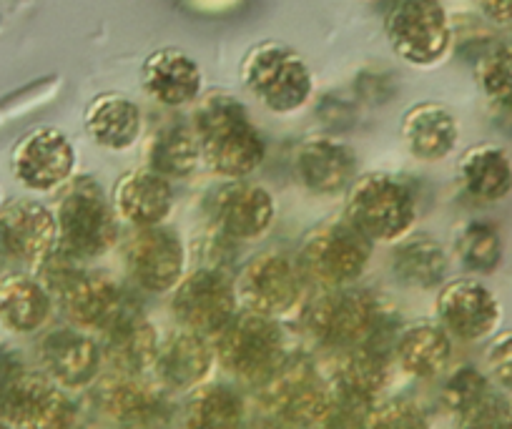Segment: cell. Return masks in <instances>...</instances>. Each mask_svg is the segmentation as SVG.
<instances>
[{"instance_id":"obj_41","label":"cell","mask_w":512,"mask_h":429,"mask_svg":"<svg viewBox=\"0 0 512 429\" xmlns=\"http://www.w3.org/2000/svg\"><path fill=\"white\" fill-rule=\"evenodd\" d=\"M28 369V362L23 354L11 344H0V399L6 397L8 389L21 379V374Z\"/></svg>"},{"instance_id":"obj_10","label":"cell","mask_w":512,"mask_h":429,"mask_svg":"<svg viewBox=\"0 0 512 429\" xmlns=\"http://www.w3.org/2000/svg\"><path fill=\"white\" fill-rule=\"evenodd\" d=\"M390 48L405 63L430 68L450 53L452 26L440 0H397L384 18Z\"/></svg>"},{"instance_id":"obj_29","label":"cell","mask_w":512,"mask_h":429,"mask_svg":"<svg viewBox=\"0 0 512 429\" xmlns=\"http://www.w3.org/2000/svg\"><path fill=\"white\" fill-rule=\"evenodd\" d=\"M392 354L410 377L435 379L450 364L452 337L440 327V322L422 319L400 329Z\"/></svg>"},{"instance_id":"obj_42","label":"cell","mask_w":512,"mask_h":429,"mask_svg":"<svg viewBox=\"0 0 512 429\" xmlns=\"http://www.w3.org/2000/svg\"><path fill=\"white\" fill-rule=\"evenodd\" d=\"M477 6L495 26H512V0H477Z\"/></svg>"},{"instance_id":"obj_7","label":"cell","mask_w":512,"mask_h":429,"mask_svg":"<svg viewBox=\"0 0 512 429\" xmlns=\"http://www.w3.org/2000/svg\"><path fill=\"white\" fill-rule=\"evenodd\" d=\"M372 241L359 234L347 219L327 221L309 231L299 246L297 264L304 279L322 289L352 286L372 261Z\"/></svg>"},{"instance_id":"obj_6","label":"cell","mask_w":512,"mask_h":429,"mask_svg":"<svg viewBox=\"0 0 512 429\" xmlns=\"http://www.w3.org/2000/svg\"><path fill=\"white\" fill-rule=\"evenodd\" d=\"M262 404L277 422L297 429L324 427L332 412V382L322 377L307 354H287L259 384Z\"/></svg>"},{"instance_id":"obj_36","label":"cell","mask_w":512,"mask_h":429,"mask_svg":"<svg viewBox=\"0 0 512 429\" xmlns=\"http://www.w3.org/2000/svg\"><path fill=\"white\" fill-rule=\"evenodd\" d=\"M477 86L492 106L512 113V46H497L477 63Z\"/></svg>"},{"instance_id":"obj_2","label":"cell","mask_w":512,"mask_h":429,"mask_svg":"<svg viewBox=\"0 0 512 429\" xmlns=\"http://www.w3.org/2000/svg\"><path fill=\"white\" fill-rule=\"evenodd\" d=\"M41 281L71 327L83 332H103L131 307V299L111 276L83 269L61 251H53L51 259L41 266Z\"/></svg>"},{"instance_id":"obj_33","label":"cell","mask_w":512,"mask_h":429,"mask_svg":"<svg viewBox=\"0 0 512 429\" xmlns=\"http://www.w3.org/2000/svg\"><path fill=\"white\" fill-rule=\"evenodd\" d=\"M244 419V399L229 384H201L186 399L184 429H244Z\"/></svg>"},{"instance_id":"obj_11","label":"cell","mask_w":512,"mask_h":429,"mask_svg":"<svg viewBox=\"0 0 512 429\" xmlns=\"http://www.w3.org/2000/svg\"><path fill=\"white\" fill-rule=\"evenodd\" d=\"M171 312L181 329L216 337L239 312L236 284L219 266H199L171 292Z\"/></svg>"},{"instance_id":"obj_38","label":"cell","mask_w":512,"mask_h":429,"mask_svg":"<svg viewBox=\"0 0 512 429\" xmlns=\"http://www.w3.org/2000/svg\"><path fill=\"white\" fill-rule=\"evenodd\" d=\"M362 429H430V419L417 402L395 397L374 404Z\"/></svg>"},{"instance_id":"obj_17","label":"cell","mask_w":512,"mask_h":429,"mask_svg":"<svg viewBox=\"0 0 512 429\" xmlns=\"http://www.w3.org/2000/svg\"><path fill=\"white\" fill-rule=\"evenodd\" d=\"M209 219L216 234L224 239L256 241L274 226L277 204L262 184L234 179L211 194Z\"/></svg>"},{"instance_id":"obj_14","label":"cell","mask_w":512,"mask_h":429,"mask_svg":"<svg viewBox=\"0 0 512 429\" xmlns=\"http://www.w3.org/2000/svg\"><path fill=\"white\" fill-rule=\"evenodd\" d=\"M11 169L26 189L48 194L73 179L76 149L61 128L38 126L16 141L11 151Z\"/></svg>"},{"instance_id":"obj_16","label":"cell","mask_w":512,"mask_h":429,"mask_svg":"<svg viewBox=\"0 0 512 429\" xmlns=\"http://www.w3.org/2000/svg\"><path fill=\"white\" fill-rule=\"evenodd\" d=\"M58 246L56 214L36 199L0 206V259L41 269Z\"/></svg>"},{"instance_id":"obj_24","label":"cell","mask_w":512,"mask_h":429,"mask_svg":"<svg viewBox=\"0 0 512 429\" xmlns=\"http://www.w3.org/2000/svg\"><path fill=\"white\" fill-rule=\"evenodd\" d=\"M101 354L116 374H128V377H141L151 372L159 352V332L154 324L139 312V307H131L111 324L103 329Z\"/></svg>"},{"instance_id":"obj_12","label":"cell","mask_w":512,"mask_h":429,"mask_svg":"<svg viewBox=\"0 0 512 429\" xmlns=\"http://www.w3.org/2000/svg\"><path fill=\"white\" fill-rule=\"evenodd\" d=\"M304 281L297 259L282 251H262L241 269L236 294L249 312L279 319L302 302Z\"/></svg>"},{"instance_id":"obj_34","label":"cell","mask_w":512,"mask_h":429,"mask_svg":"<svg viewBox=\"0 0 512 429\" xmlns=\"http://www.w3.org/2000/svg\"><path fill=\"white\" fill-rule=\"evenodd\" d=\"M146 159H149V169L164 179H189L201 164V149L194 128L164 126L151 138Z\"/></svg>"},{"instance_id":"obj_13","label":"cell","mask_w":512,"mask_h":429,"mask_svg":"<svg viewBox=\"0 0 512 429\" xmlns=\"http://www.w3.org/2000/svg\"><path fill=\"white\" fill-rule=\"evenodd\" d=\"M0 419L13 429H78L81 414L66 389L28 367L0 399Z\"/></svg>"},{"instance_id":"obj_9","label":"cell","mask_w":512,"mask_h":429,"mask_svg":"<svg viewBox=\"0 0 512 429\" xmlns=\"http://www.w3.org/2000/svg\"><path fill=\"white\" fill-rule=\"evenodd\" d=\"M384 319L377 299L362 289H322L304 307V327L319 344L332 349H352L369 342Z\"/></svg>"},{"instance_id":"obj_4","label":"cell","mask_w":512,"mask_h":429,"mask_svg":"<svg viewBox=\"0 0 512 429\" xmlns=\"http://www.w3.org/2000/svg\"><path fill=\"white\" fill-rule=\"evenodd\" d=\"M56 251L76 261L98 259L118 239V221L111 199L88 176H78L63 186L56 206Z\"/></svg>"},{"instance_id":"obj_27","label":"cell","mask_w":512,"mask_h":429,"mask_svg":"<svg viewBox=\"0 0 512 429\" xmlns=\"http://www.w3.org/2000/svg\"><path fill=\"white\" fill-rule=\"evenodd\" d=\"M83 128L96 146L108 151L131 149L141 136L144 116L134 98L126 93L106 91L88 101L83 111Z\"/></svg>"},{"instance_id":"obj_32","label":"cell","mask_w":512,"mask_h":429,"mask_svg":"<svg viewBox=\"0 0 512 429\" xmlns=\"http://www.w3.org/2000/svg\"><path fill=\"white\" fill-rule=\"evenodd\" d=\"M460 179L480 201H502L512 194V161L500 146L480 143L462 154Z\"/></svg>"},{"instance_id":"obj_21","label":"cell","mask_w":512,"mask_h":429,"mask_svg":"<svg viewBox=\"0 0 512 429\" xmlns=\"http://www.w3.org/2000/svg\"><path fill=\"white\" fill-rule=\"evenodd\" d=\"M294 171L307 191L317 196H337L357 179V156L347 143L329 136H312L299 143Z\"/></svg>"},{"instance_id":"obj_22","label":"cell","mask_w":512,"mask_h":429,"mask_svg":"<svg viewBox=\"0 0 512 429\" xmlns=\"http://www.w3.org/2000/svg\"><path fill=\"white\" fill-rule=\"evenodd\" d=\"M111 204L118 219L128 221L134 229L161 226L174 211V186L149 166L131 169L113 184Z\"/></svg>"},{"instance_id":"obj_19","label":"cell","mask_w":512,"mask_h":429,"mask_svg":"<svg viewBox=\"0 0 512 429\" xmlns=\"http://www.w3.org/2000/svg\"><path fill=\"white\" fill-rule=\"evenodd\" d=\"M98 407L121 429H169L171 404L166 394L141 377L116 374L98 384Z\"/></svg>"},{"instance_id":"obj_28","label":"cell","mask_w":512,"mask_h":429,"mask_svg":"<svg viewBox=\"0 0 512 429\" xmlns=\"http://www.w3.org/2000/svg\"><path fill=\"white\" fill-rule=\"evenodd\" d=\"M51 292L41 279L26 271H11L0 276V324L13 334H33L51 319Z\"/></svg>"},{"instance_id":"obj_37","label":"cell","mask_w":512,"mask_h":429,"mask_svg":"<svg viewBox=\"0 0 512 429\" xmlns=\"http://www.w3.org/2000/svg\"><path fill=\"white\" fill-rule=\"evenodd\" d=\"M457 429H512V399L497 387L455 414Z\"/></svg>"},{"instance_id":"obj_23","label":"cell","mask_w":512,"mask_h":429,"mask_svg":"<svg viewBox=\"0 0 512 429\" xmlns=\"http://www.w3.org/2000/svg\"><path fill=\"white\" fill-rule=\"evenodd\" d=\"M141 86L146 96L166 108H181L199 101L204 73L194 56L174 46L149 53L141 66Z\"/></svg>"},{"instance_id":"obj_43","label":"cell","mask_w":512,"mask_h":429,"mask_svg":"<svg viewBox=\"0 0 512 429\" xmlns=\"http://www.w3.org/2000/svg\"><path fill=\"white\" fill-rule=\"evenodd\" d=\"M244 429H284L282 424H277V422H254V424H249V427H244Z\"/></svg>"},{"instance_id":"obj_1","label":"cell","mask_w":512,"mask_h":429,"mask_svg":"<svg viewBox=\"0 0 512 429\" xmlns=\"http://www.w3.org/2000/svg\"><path fill=\"white\" fill-rule=\"evenodd\" d=\"M201 161L224 179H246L264 164L267 143L249 111L229 93H209L194 111Z\"/></svg>"},{"instance_id":"obj_26","label":"cell","mask_w":512,"mask_h":429,"mask_svg":"<svg viewBox=\"0 0 512 429\" xmlns=\"http://www.w3.org/2000/svg\"><path fill=\"white\" fill-rule=\"evenodd\" d=\"M400 133L415 159L432 164L447 159L455 151L460 141V121L445 103L422 101L407 108Z\"/></svg>"},{"instance_id":"obj_20","label":"cell","mask_w":512,"mask_h":429,"mask_svg":"<svg viewBox=\"0 0 512 429\" xmlns=\"http://www.w3.org/2000/svg\"><path fill=\"white\" fill-rule=\"evenodd\" d=\"M38 359L41 372L61 389H86L91 387L101 372V344L88 332L76 327L51 329L38 342Z\"/></svg>"},{"instance_id":"obj_39","label":"cell","mask_w":512,"mask_h":429,"mask_svg":"<svg viewBox=\"0 0 512 429\" xmlns=\"http://www.w3.org/2000/svg\"><path fill=\"white\" fill-rule=\"evenodd\" d=\"M490 387L492 382L487 379V374H482L480 369L467 364V367H460L457 372H452L447 377V382L442 384V404L455 417L462 409L470 407L477 397H482Z\"/></svg>"},{"instance_id":"obj_40","label":"cell","mask_w":512,"mask_h":429,"mask_svg":"<svg viewBox=\"0 0 512 429\" xmlns=\"http://www.w3.org/2000/svg\"><path fill=\"white\" fill-rule=\"evenodd\" d=\"M487 379L500 392L512 394V332H502L492 337L485 352Z\"/></svg>"},{"instance_id":"obj_31","label":"cell","mask_w":512,"mask_h":429,"mask_svg":"<svg viewBox=\"0 0 512 429\" xmlns=\"http://www.w3.org/2000/svg\"><path fill=\"white\" fill-rule=\"evenodd\" d=\"M447 269L450 256L445 246L427 231L407 234L392 251V271L412 289H440L447 279Z\"/></svg>"},{"instance_id":"obj_30","label":"cell","mask_w":512,"mask_h":429,"mask_svg":"<svg viewBox=\"0 0 512 429\" xmlns=\"http://www.w3.org/2000/svg\"><path fill=\"white\" fill-rule=\"evenodd\" d=\"M329 382H332L334 392L342 397L377 404L379 394L390 382V354L372 344H357L352 349H344V357L339 359Z\"/></svg>"},{"instance_id":"obj_35","label":"cell","mask_w":512,"mask_h":429,"mask_svg":"<svg viewBox=\"0 0 512 429\" xmlns=\"http://www.w3.org/2000/svg\"><path fill=\"white\" fill-rule=\"evenodd\" d=\"M455 254L465 269L475 274H492L502 264L505 244L490 221H467L455 236Z\"/></svg>"},{"instance_id":"obj_45","label":"cell","mask_w":512,"mask_h":429,"mask_svg":"<svg viewBox=\"0 0 512 429\" xmlns=\"http://www.w3.org/2000/svg\"><path fill=\"white\" fill-rule=\"evenodd\" d=\"M0 206H3V204H0Z\"/></svg>"},{"instance_id":"obj_5","label":"cell","mask_w":512,"mask_h":429,"mask_svg":"<svg viewBox=\"0 0 512 429\" xmlns=\"http://www.w3.org/2000/svg\"><path fill=\"white\" fill-rule=\"evenodd\" d=\"M239 76L246 91L279 116L304 108L314 93L309 63L292 46L279 41H262L249 48Z\"/></svg>"},{"instance_id":"obj_8","label":"cell","mask_w":512,"mask_h":429,"mask_svg":"<svg viewBox=\"0 0 512 429\" xmlns=\"http://www.w3.org/2000/svg\"><path fill=\"white\" fill-rule=\"evenodd\" d=\"M214 354L221 367L241 382L262 384L287 357L277 319L241 309L216 334Z\"/></svg>"},{"instance_id":"obj_15","label":"cell","mask_w":512,"mask_h":429,"mask_svg":"<svg viewBox=\"0 0 512 429\" xmlns=\"http://www.w3.org/2000/svg\"><path fill=\"white\" fill-rule=\"evenodd\" d=\"M131 281L151 294L174 292L186 274V246L169 226L136 229L123 249Z\"/></svg>"},{"instance_id":"obj_44","label":"cell","mask_w":512,"mask_h":429,"mask_svg":"<svg viewBox=\"0 0 512 429\" xmlns=\"http://www.w3.org/2000/svg\"><path fill=\"white\" fill-rule=\"evenodd\" d=\"M0 429H13V427L8 422H3V419H0Z\"/></svg>"},{"instance_id":"obj_3","label":"cell","mask_w":512,"mask_h":429,"mask_svg":"<svg viewBox=\"0 0 512 429\" xmlns=\"http://www.w3.org/2000/svg\"><path fill=\"white\" fill-rule=\"evenodd\" d=\"M344 219L372 244H390L412 234L417 221V199L405 179L387 171L357 176L347 189Z\"/></svg>"},{"instance_id":"obj_25","label":"cell","mask_w":512,"mask_h":429,"mask_svg":"<svg viewBox=\"0 0 512 429\" xmlns=\"http://www.w3.org/2000/svg\"><path fill=\"white\" fill-rule=\"evenodd\" d=\"M214 362L216 354L209 339L189 329H179L159 344L151 372L171 392H194L196 387L206 384Z\"/></svg>"},{"instance_id":"obj_18","label":"cell","mask_w":512,"mask_h":429,"mask_svg":"<svg viewBox=\"0 0 512 429\" xmlns=\"http://www.w3.org/2000/svg\"><path fill=\"white\" fill-rule=\"evenodd\" d=\"M435 309L440 327L460 342H482L492 337L502 317L500 302L490 286L467 276L440 286Z\"/></svg>"}]
</instances>
